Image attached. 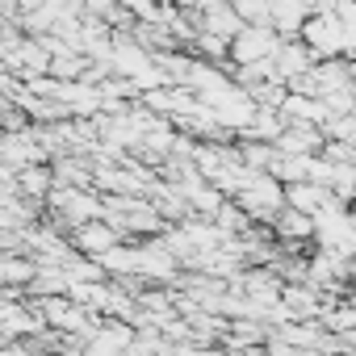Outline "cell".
Segmentation results:
<instances>
[{
    "label": "cell",
    "instance_id": "obj_1",
    "mask_svg": "<svg viewBox=\"0 0 356 356\" xmlns=\"http://www.w3.org/2000/svg\"><path fill=\"white\" fill-rule=\"evenodd\" d=\"M302 34H306V47L314 51V55H335V51H343V47H352V34H348V26L339 22V13H314V17H306V26H302Z\"/></svg>",
    "mask_w": 356,
    "mask_h": 356
},
{
    "label": "cell",
    "instance_id": "obj_2",
    "mask_svg": "<svg viewBox=\"0 0 356 356\" xmlns=\"http://www.w3.org/2000/svg\"><path fill=\"white\" fill-rule=\"evenodd\" d=\"M243 26H273V0H227Z\"/></svg>",
    "mask_w": 356,
    "mask_h": 356
},
{
    "label": "cell",
    "instance_id": "obj_3",
    "mask_svg": "<svg viewBox=\"0 0 356 356\" xmlns=\"http://www.w3.org/2000/svg\"><path fill=\"white\" fill-rule=\"evenodd\" d=\"M310 47H293V42H281L277 51V63H281V76H298V72H310Z\"/></svg>",
    "mask_w": 356,
    "mask_h": 356
},
{
    "label": "cell",
    "instance_id": "obj_4",
    "mask_svg": "<svg viewBox=\"0 0 356 356\" xmlns=\"http://www.w3.org/2000/svg\"><path fill=\"white\" fill-rule=\"evenodd\" d=\"M88 13H113V0H84Z\"/></svg>",
    "mask_w": 356,
    "mask_h": 356
}]
</instances>
